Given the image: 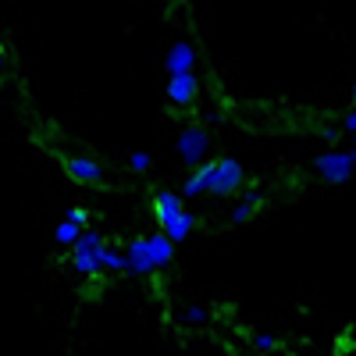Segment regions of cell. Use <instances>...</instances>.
<instances>
[{
	"instance_id": "cell-1",
	"label": "cell",
	"mask_w": 356,
	"mask_h": 356,
	"mask_svg": "<svg viewBox=\"0 0 356 356\" xmlns=\"http://www.w3.org/2000/svg\"><path fill=\"white\" fill-rule=\"evenodd\" d=\"M314 168H317V175L324 178V182L342 186V182H349V178H353L356 161H353V154H346V150H328V154H321V157L314 161Z\"/></svg>"
},
{
	"instance_id": "cell-2",
	"label": "cell",
	"mask_w": 356,
	"mask_h": 356,
	"mask_svg": "<svg viewBox=\"0 0 356 356\" xmlns=\"http://www.w3.org/2000/svg\"><path fill=\"white\" fill-rule=\"evenodd\" d=\"M100 235L97 232H79V239H75V271L82 275H100Z\"/></svg>"
},
{
	"instance_id": "cell-3",
	"label": "cell",
	"mask_w": 356,
	"mask_h": 356,
	"mask_svg": "<svg viewBox=\"0 0 356 356\" xmlns=\"http://www.w3.org/2000/svg\"><path fill=\"white\" fill-rule=\"evenodd\" d=\"M243 186V164L239 161H221V164H211V175H207V189L218 193V196H228Z\"/></svg>"
},
{
	"instance_id": "cell-4",
	"label": "cell",
	"mask_w": 356,
	"mask_h": 356,
	"mask_svg": "<svg viewBox=\"0 0 356 356\" xmlns=\"http://www.w3.org/2000/svg\"><path fill=\"white\" fill-rule=\"evenodd\" d=\"M203 150H207V132L203 129H186L178 136V154H182L186 164H200Z\"/></svg>"
},
{
	"instance_id": "cell-5",
	"label": "cell",
	"mask_w": 356,
	"mask_h": 356,
	"mask_svg": "<svg viewBox=\"0 0 356 356\" xmlns=\"http://www.w3.org/2000/svg\"><path fill=\"white\" fill-rule=\"evenodd\" d=\"M196 75L193 72H182V75H171V82H168V97L175 100V104H193L196 100Z\"/></svg>"
},
{
	"instance_id": "cell-6",
	"label": "cell",
	"mask_w": 356,
	"mask_h": 356,
	"mask_svg": "<svg viewBox=\"0 0 356 356\" xmlns=\"http://www.w3.org/2000/svg\"><path fill=\"white\" fill-rule=\"evenodd\" d=\"M129 271L132 275H146V271H154V257H150V246H146V239H136L129 243Z\"/></svg>"
},
{
	"instance_id": "cell-7",
	"label": "cell",
	"mask_w": 356,
	"mask_h": 356,
	"mask_svg": "<svg viewBox=\"0 0 356 356\" xmlns=\"http://www.w3.org/2000/svg\"><path fill=\"white\" fill-rule=\"evenodd\" d=\"M193 65H196V50L189 43H175L171 54H168V72L182 75V72H193Z\"/></svg>"
},
{
	"instance_id": "cell-8",
	"label": "cell",
	"mask_w": 356,
	"mask_h": 356,
	"mask_svg": "<svg viewBox=\"0 0 356 356\" xmlns=\"http://www.w3.org/2000/svg\"><path fill=\"white\" fill-rule=\"evenodd\" d=\"M193 225H196V221H193V214H186V211H182V214H175L171 221H164V235H168L171 243H182L186 235L193 232Z\"/></svg>"
},
{
	"instance_id": "cell-9",
	"label": "cell",
	"mask_w": 356,
	"mask_h": 356,
	"mask_svg": "<svg viewBox=\"0 0 356 356\" xmlns=\"http://www.w3.org/2000/svg\"><path fill=\"white\" fill-rule=\"evenodd\" d=\"M68 171L79 178V182H100V164H93V161H82V157H72L68 161Z\"/></svg>"
},
{
	"instance_id": "cell-10",
	"label": "cell",
	"mask_w": 356,
	"mask_h": 356,
	"mask_svg": "<svg viewBox=\"0 0 356 356\" xmlns=\"http://www.w3.org/2000/svg\"><path fill=\"white\" fill-rule=\"evenodd\" d=\"M146 246H150V257H154V267H164V264H171V239L161 232V235H150L146 239Z\"/></svg>"
},
{
	"instance_id": "cell-11",
	"label": "cell",
	"mask_w": 356,
	"mask_h": 356,
	"mask_svg": "<svg viewBox=\"0 0 356 356\" xmlns=\"http://www.w3.org/2000/svg\"><path fill=\"white\" fill-rule=\"evenodd\" d=\"M154 207H157V218H161V225H164V221H171L175 214H182V200H178L175 193H157Z\"/></svg>"
},
{
	"instance_id": "cell-12",
	"label": "cell",
	"mask_w": 356,
	"mask_h": 356,
	"mask_svg": "<svg viewBox=\"0 0 356 356\" xmlns=\"http://www.w3.org/2000/svg\"><path fill=\"white\" fill-rule=\"evenodd\" d=\"M207 175H211V168H200L196 175H189V182H186L182 196H196V193H203V189H207Z\"/></svg>"
},
{
	"instance_id": "cell-13",
	"label": "cell",
	"mask_w": 356,
	"mask_h": 356,
	"mask_svg": "<svg viewBox=\"0 0 356 356\" xmlns=\"http://www.w3.org/2000/svg\"><path fill=\"white\" fill-rule=\"evenodd\" d=\"M100 264L104 267H114V271H129V257L114 253V250H100Z\"/></svg>"
},
{
	"instance_id": "cell-14",
	"label": "cell",
	"mask_w": 356,
	"mask_h": 356,
	"mask_svg": "<svg viewBox=\"0 0 356 356\" xmlns=\"http://www.w3.org/2000/svg\"><path fill=\"white\" fill-rule=\"evenodd\" d=\"M257 203H260V200H257V193H250L243 207H235V214H232V221H235V225H243V221H250V218H253V207H257Z\"/></svg>"
},
{
	"instance_id": "cell-15",
	"label": "cell",
	"mask_w": 356,
	"mask_h": 356,
	"mask_svg": "<svg viewBox=\"0 0 356 356\" xmlns=\"http://www.w3.org/2000/svg\"><path fill=\"white\" fill-rule=\"evenodd\" d=\"M79 232H82V225H75V221H65V225H57V239H61V243H72V246H75Z\"/></svg>"
},
{
	"instance_id": "cell-16",
	"label": "cell",
	"mask_w": 356,
	"mask_h": 356,
	"mask_svg": "<svg viewBox=\"0 0 356 356\" xmlns=\"http://www.w3.org/2000/svg\"><path fill=\"white\" fill-rule=\"evenodd\" d=\"M186 321H193V324H203V321H207V314H203L200 307H189V310H186Z\"/></svg>"
},
{
	"instance_id": "cell-17",
	"label": "cell",
	"mask_w": 356,
	"mask_h": 356,
	"mask_svg": "<svg viewBox=\"0 0 356 356\" xmlns=\"http://www.w3.org/2000/svg\"><path fill=\"white\" fill-rule=\"evenodd\" d=\"M132 168H150V157H146V154H132Z\"/></svg>"
},
{
	"instance_id": "cell-18",
	"label": "cell",
	"mask_w": 356,
	"mask_h": 356,
	"mask_svg": "<svg viewBox=\"0 0 356 356\" xmlns=\"http://www.w3.org/2000/svg\"><path fill=\"white\" fill-rule=\"evenodd\" d=\"M257 349H275V339L271 335H257Z\"/></svg>"
},
{
	"instance_id": "cell-19",
	"label": "cell",
	"mask_w": 356,
	"mask_h": 356,
	"mask_svg": "<svg viewBox=\"0 0 356 356\" xmlns=\"http://www.w3.org/2000/svg\"><path fill=\"white\" fill-rule=\"evenodd\" d=\"M346 132L356 136V114H346Z\"/></svg>"
},
{
	"instance_id": "cell-20",
	"label": "cell",
	"mask_w": 356,
	"mask_h": 356,
	"mask_svg": "<svg viewBox=\"0 0 356 356\" xmlns=\"http://www.w3.org/2000/svg\"><path fill=\"white\" fill-rule=\"evenodd\" d=\"M68 221H75V225H82V221H86V214H82V211H68Z\"/></svg>"
},
{
	"instance_id": "cell-21",
	"label": "cell",
	"mask_w": 356,
	"mask_h": 356,
	"mask_svg": "<svg viewBox=\"0 0 356 356\" xmlns=\"http://www.w3.org/2000/svg\"><path fill=\"white\" fill-rule=\"evenodd\" d=\"M321 136H324V143H335V139H339V132H335V129H324Z\"/></svg>"
},
{
	"instance_id": "cell-22",
	"label": "cell",
	"mask_w": 356,
	"mask_h": 356,
	"mask_svg": "<svg viewBox=\"0 0 356 356\" xmlns=\"http://www.w3.org/2000/svg\"><path fill=\"white\" fill-rule=\"evenodd\" d=\"M353 104H356V82H353Z\"/></svg>"
},
{
	"instance_id": "cell-23",
	"label": "cell",
	"mask_w": 356,
	"mask_h": 356,
	"mask_svg": "<svg viewBox=\"0 0 356 356\" xmlns=\"http://www.w3.org/2000/svg\"><path fill=\"white\" fill-rule=\"evenodd\" d=\"M353 161H356V150H353Z\"/></svg>"
},
{
	"instance_id": "cell-24",
	"label": "cell",
	"mask_w": 356,
	"mask_h": 356,
	"mask_svg": "<svg viewBox=\"0 0 356 356\" xmlns=\"http://www.w3.org/2000/svg\"><path fill=\"white\" fill-rule=\"evenodd\" d=\"M353 175H356V171H353Z\"/></svg>"
}]
</instances>
